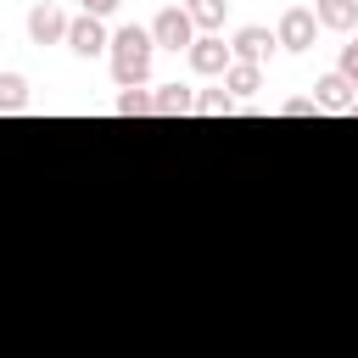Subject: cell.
Masks as SVG:
<instances>
[{
  "instance_id": "1",
  "label": "cell",
  "mask_w": 358,
  "mask_h": 358,
  "mask_svg": "<svg viewBox=\"0 0 358 358\" xmlns=\"http://www.w3.org/2000/svg\"><path fill=\"white\" fill-rule=\"evenodd\" d=\"M151 56H157L151 28H134V22L117 28V34H112V78H117V90H145Z\"/></svg>"
},
{
  "instance_id": "2",
  "label": "cell",
  "mask_w": 358,
  "mask_h": 358,
  "mask_svg": "<svg viewBox=\"0 0 358 358\" xmlns=\"http://www.w3.org/2000/svg\"><path fill=\"white\" fill-rule=\"evenodd\" d=\"M151 39H157V50H190V45H196L190 11H185V6H162V11L151 17Z\"/></svg>"
},
{
  "instance_id": "3",
  "label": "cell",
  "mask_w": 358,
  "mask_h": 358,
  "mask_svg": "<svg viewBox=\"0 0 358 358\" xmlns=\"http://www.w3.org/2000/svg\"><path fill=\"white\" fill-rule=\"evenodd\" d=\"M274 39H280V50H291V56H308V50H313V39H319V17H313L308 6H291V11L280 17Z\"/></svg>"
},
{
  "instance_id": "4",
  "label": "cell",
  "mask_w": 358,
  "mask_h": 358,
  "mask_svg": "<svg viewBox=\"0 0 358 358\" xmlns=\"http://www.w3.org/2000/svg\"><path fill=\"white\" fill-rule=\"evenodd\" d=\"M67 50L78 56V62H90V56H101V50H112V34H106V22L101 17H73L67 22Z\"/></svg>"
},
{
  "instance_id": "5",
  "label": "cell",
  "mask_w": 358,
  "mask_h": 358,
  "mask_svg": "<svg viewBox=\"0 0 358 358\" xmlns=\"http://www.w3.org/2000/svg\"><path fill=\"white\" fill-rule=\"evenodd\" d=\"M185 62H190V73H201V78H218V73H229V45L218 39V34H196V45L185 50Z\"/></svg>"
},
{
  "instance_id": "6",
  "label": "cell",
  "mask_w": 358,
  "mask_h": 358,
  "mask_svg": "<svg viewBox=\"0 0 358 358\" xmlns=\"http://www.w3.org/2000/svg\"><path fill=\"white\" fill-rule=\"evenodd\" d=\"M67 11L62 6H50V0H39L34 11H28V39L34 45H67Z\"/></svg>"
},
{
  "instance_id": "7",
  "label": "cell",
  "mask_w": 358,
  "mask_h": 358,
  "mask_svg": "<svg viewBox=\"0 0 358 358\" xmlns=\"http://www.w3.org/2000/svg\"><path fill=\"white\" fill-rule=\"evenodd\" d=\"M274 50H280V39H274L268 28H257V22H246V28L229 39V56H235V62H252V67H263Z\"/></svg>"
},
{
  "instance_id": "8",
  "label": "cell",
  "mask_w": 358,
  "mask_h": 358,
  "mask_svg": "<svg viewBox=\"0 0 358 358\" xmlns=\"http://www.w3.org/2000/svg\"><path fill=\"white\" fill-rule=\"evenodd\" d=\"M313 106H319V112H352V106H358L352 78H347V73H324V78L313 84Z\"/></svg>"
},
{
  "instance_id": "9",
  "label": "cell",
  "mask_w": 358,
  "mask_h": 358,
  "mask_svg": "<svg viewBox=\"0 0 358 358\" xmlns=\"http://www.w3.org/2000/svg\"><path fill=\"white\" fill-rule=\"evenodd\" d=\"M313 17H319V28L352 34L358 28V0H313Z\"/></svg>"
},
{
  "instance_id": "10",
  "label": "cell",
  "mask_w": 358,
  "mask_h": 358,
  "mask_svg": "<svg viewBox=\"0 0 358 358\" xmlns=\"http://www.w3.org/2000/svg\"><path fill=\"white\" fill-rule=\"evenodd\" d=\"M190 106H196V95H190L185 84H157V90H151V112H157V117H185Z\"/></svg>"
},
{
  "instance_id": "11",
  "label": "cell",
  "mask_w": 358,
  "mask_h": 358,
  "mask_svg": "<svg viewBox=\"0 0 358 358\" xmlns=\"http://www.w3.org/2000/svg\"><path fill=\"white\" fill-rule=\"evenodd\" d=\"M224 90H229L235 101H241V95H257V90H263V67H252V62H229Z\"/></svg>"
},
{
  "instance_id": "12",
  "label": "cell",
  "mask_w": 358,
  "mask_h": 358,
  "mask_svg": "<svg viewBox=\"0 0 358 358\" xmlns=\"http://www.w3.org/2000/svg\"><path fill=\"white\" fill-rule=\"evenodd\" d=\"M0 112H28V78L22 73H0Z\"/></svg>"
},
{
  "instance_id": "13",
  "label": "cell",
  "mask_w": 358,
  "mask_h": 358,
  "mask_svg": "<svg viewBox=\"0 0 358 358\" xmlns=\"http://www.w3.org/2000/svg\"><path fill=\"white\" fill-rule=\"evenodd\" d=\"M190 112H201V117H224V112H235V95H229L224 84H218V90H201Z\"/></svg>"
},
{
  "instance_id": "14",
  "label": "cell",
  "mask_w": 358,
  "mask_h": 358,
  "mask_svg": "<svg viewBox=\"0 0 358 358\" xmlns=\"http://www.w3.org/2000/svg\"><path fill=\"white\" fill-rule=\"evenodd\" d=\"M185 11H190V22H196L201 34H213V28L224 22V0H190Z\"/></svg>"
},
{
  "instance_id": "15",
  "label": "cell",
  "mask_w": 358,
  "mask_h": 358,
  "mask_svg": "<svg viewBox=\"0 0 358 358\" xmlns=\"http://www.w3.org/2000/svg\"><path fill=\"white\" fill-rule=\"evenodd\" d=\"M117 112H123V117H145V112H151V90H123V95H117Z\"/></svg>"
},
{
  "instance_id": "16",
  "label": "cell",
  "mask_w": 358,
  "mask_h": 358,
  "mask_svg": "<svg viewBox=\"0 0 358 358\" xmlns=\"http://www.w3.org/2000/svg\"><path fill=\"white\" fill-rule=\"evenodd\" d=\"M280 112H285V117H308V112H319V106H313V101H285Z\"/></svg>"
},
{
  "instance_id": "17",
  "label": "cell",
  "mask_w": 358,
  "mask_h": 358,
  "mask_svg": "<svg viewBox=\"0 0 358 358\" xmlns=\"http://www.w3.org/2000/svg\"><path fill=\"white\" fill-rule=\"evenodd\" d=\"M117 6H123V0H84V11H90V17H106V11H117Z\"/></svg>"
},
{
  "instance_id": "18",
  "label": "cell",
  "mask_w": 358,
  "mask_h": 358,
  "mask_svg": "<svg viewBox=\"0 0 358 358\" xmlns=\"http://www.w3.org/2000/svg\"><path fill=\"white\" fill-rule=\"evenodd\" d=\"M341 62H358V28H352V45H341Z\"/></svg>"
},
{
  "instance_id": "19",
  "label": "cell",
  "mask_w": 358,
  "mask_h": 358,
  "mask_svg": "<svg viewBox=\"0 0 358 358\" xmlns=\"http://www.w3.org/2000/svg\"><path fill=\"white\" fill-rule=\"evenodd\" d=\"M336 73H347V78H352V90H358V62H341Z\"/></svg>"
}]
</instances>
